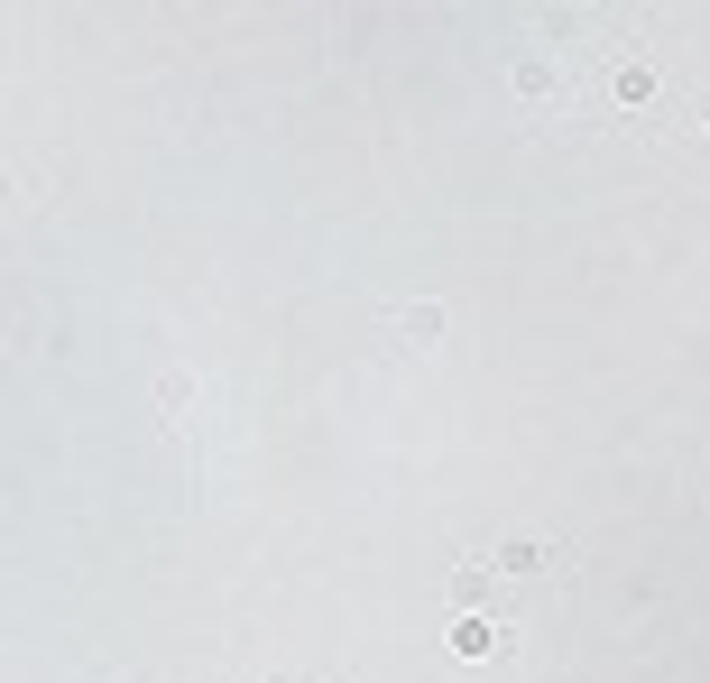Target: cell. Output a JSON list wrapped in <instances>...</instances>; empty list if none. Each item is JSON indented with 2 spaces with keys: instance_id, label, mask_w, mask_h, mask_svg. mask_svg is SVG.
<instances>
[{
  "instance_id": "6da1fadb",
  "label": "cell",
  "mask_w": 710,
  "mask_h": 683,
  "mask_svg": "<svg viewBox=\"0 0 710 683\" xmlns=\"http://www.w3.org/2000/svg\"><path fill=\"white\" fill-rule=\"evenodd\" d=\"M453 647H462V655H498V628H489V619H462Z\"/></svg>"
},
{
  "instance_id": "7a4b0ae2",
  "label": "cell",
  "mask_w": 710,
  "mask_h": 683,
  "mask_svg": "<svg viewBox=\"0 0 710 683\" xmlns=\"http://www.w3.org/2000/svg\"><path fill=\"white\" fill-rule=\"evenodd\" d=\"M544 555H536V545H526V536H508V545H498V572H536Z\"/></svg>"
}]
</instances>
